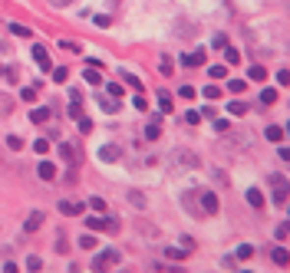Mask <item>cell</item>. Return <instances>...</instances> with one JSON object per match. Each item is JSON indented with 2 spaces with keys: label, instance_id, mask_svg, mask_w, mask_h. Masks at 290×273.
<instances>
[{
  "label": "cell",
  "instance_id": "obj_1",
  "mask_svg": "<svg viewBox=\"0 0 290 273\" xmlns=\"http://www.w3.org/2000/svg\"><path fill=\"white\" fill-rule=\"evenodd\" d=\"M119 267V250H99V257L92 260V270H112Z\"/></svg>",
  "mask_w": 290,
  "mask_h": 273
},
{
  "label": "cell",
  "instance_id": "obj_2",
  "mask_svg": "<svg viewBox=\"0 0 290 273\" xmlns=\"http://www.w3.org/2000/svg\"><path fill=\"white\" fill-rule=\"evenodd\" d=\"M59 152H63V158H66L73 168H79V164H83V155H79V145H76V142H63V145H59Z\"/></svg>",
  "mask_w": 290,
  "mask_h": 273
},
{
  "label": "cell",
  "instance_id": "obj_3",
  "mask_svg": "<svg viewBox=\"0 0 290 273\" xmlns=\"http://www.w3.org/2000/svg\"><path fill=\"white\" fill-rule=\"evenodd\" d=\"M56 208H59V214H66V218H76V214H83V204H79V201H59Z\"/></svg>",
  "mask_w": 290,
  "mask_h": 273
},
{
  "label": "cell",
  "instance_id": "obj_4",
  "mask_svg": "<svg viewBox=\"0 0 290 273\" xmlns=\"http://www.w3.org/2000/svg\"><path fill=\"white\" fill-rule=\"evenodd\" d=\"M99 109L106 112V115L119 112V99H116V96H99Z\"/></svg>",
  "mask_w": 290,
  "mask_h": 273
},
{
  "label": "cell",
  "instance_id": "obj_5",
  "mask_svg": "<svg viewBox=\"0 0 290 273\" xmlns=\"http://www.w3.org/2000/svg\"><path fill=\"white\" fill-rule=\"evenodd\" d=\"M201 208H204V214H218V197H214L211 191H204V194H201Z\"/></svg>",
  "mask_w": 290,
  "mask_h": 273
},
{
  "label": "cell",
  "instance_id": "obj_6",
  "mask_svg": "<svg viewBox=\"0 0 290 273\" xmlns=\"http://www.w3.org/2000/svg\"><path fill=\"white\" fill-rule=\"evenodd\" d=\"M33 63L40 66V69H50V53H46L43 46H33Z\"/></svg>",
  "mask_w": 290,
  "mask_h": 273
},
{
  "label": "cell",
  "instance_id": "obj_7",
  "mask_svg": "<svg viewBox=\"0 0 290 273\" xmlns=\"http://www.w3.org/2000/svg\"><path fill=\"white\" fill-rule=\"evenodd\" d=\"M181 66H204V53H201V50L185 53V56H181Z\"/></svg>",
  "mask_w": 290,
  "mask_h": 273
},
{
  "label": "cell",
  "instance_id": "obj_8",
  "mask_svg": "<svg viewBox=\"0 0 290 273\" xmlns=\"http://www.w3.org/2000/svg\"><path fill=\"white\" fill-rule=\"evenodd\" d=\"M119 155H122V152H119L116 145H102V148H99V158H102V162H119Z\"/></svg>",
  "mask_w": 290,
  "mask_h": 273
},
{
  "label": "cell",
  "instance_id": "obj_9",
  "mask_svg": "<svg viewBox=\"0 0 290 273\" xmlns=\"http://www.w3.org/2000/svg\"><path fill=\"white\" fill-rule=\"evenodd\" d=\"M270 257H274V263H277V267H287V263H290L287 247H274V250H270Z\"/></svg>",
  "mask_w": 290,
  "mask_h": 273
},
{
  "label": "cell",
  "instance_id": "obj_10",
  "mask_svg": "<svg viewBox=\"0 0 290 273\" xmlns=\"http://www.w3.org/2000/svg\"><path fill=\"white\" fill-rule=\"evenodd\" d=\"M247 204H251V208H264V194H261L257 188H247Z\"/></svg>",
  "mask_w": 290,
  "mask_h": 273
},
{
  "label": "cell",
  "instance_id": "obj_11",
  "mask_svg": "<svg viewBox=\"0 0 290 273\" xmlns=\"http://www.w3.org/2000/svg\"><path fill=\"white\" fill-rule=\"evenodd\" d=\"M40 224H43V211H33V214L27 218V234H33V230L40 227Z\"/></svg>",
  "mask_w": 290,
  "mask_h": 273
},
{
  "label": "cell",
  "instance_id": "obj_12",
  "mask_svg": "<svg viewBox=\"0 0 290 273\" xmlns=\"http://www.w3.org/2000/svg\"><path fill=\"white\" fill-rule=\"evenodd\" d=\"M40 178H43V181H53V178H56V164L53 162H43V164H40Z\"/></svg>",
  "mask_w": 290,
  "mask_h": 273
},
{
  "label": "cell",
  "instance_id": "obj_13",
  "mask_svg": "<svg viewBox=\"0 0 290 273\" xmlns=\"http://www.w3.org/2000/svg\"><path fill=\"white\" fill-rule=\"evenodd\" d=\"M46 119H50V109H46V106H40V109L30 112V122H33V125H40V122H46Z\"/></svg>",
  "mask_w": 290,
  "mask_h": 273
},
{
  "label": "cell",
  "instance_id": "obj_14",
  "mask_svg": "<svg viewBox=\"0 0 290 273\" xmlns=\"http://www.w3.org/2000/svg\"><path fill=\"white\" fill-rule=\"evenodd\" d=\"M264 135H267L270 142H284V129H280V125H267V129H264Z\"/></svg>",
  "mask_w": 290,
  "mask_h": 273
},
{
  "label": "cell",
  "instance_id": "obj_15",
  "mask_svg": "<svg viewBox=\"0 0 290 273\" xmlns=\"http://www.w3.org/2000/svg\"><path fill=\"white\" fill-rule=\"evenodd\" d=\"M247 76L254 79V82H264V79H267V69H264V66H251V69H247Z\"/></svg>",
  "mask_w": 290,
  "mask_h": 273
},
{
  "label": "cell",
  "instance_id": "obj_16",
  "mask_svg": "<svg viewBox=\"0 0 290 273\" xmlns=\"http://www.w3.org/2000/svg\"><path fill=\"white\" fill-rule=\"evenodd\" d=\"M83 76H86V82H89V86H99V82H102V76L96 73V66H86V73H83Z\"/></svg>",
  "mask_w": 290,
  "mask_h": 273
},
{
  "label": "cell",
  "instance_id": "obj_17",
  "mask_svg": "<svg viewBox=\"0 0 290 273\" xmlns=\"http://www.w3.org/2000/svg\"><path fill=\"white\" fill-rule=\"evenodd\" d=\"M228 112H231V115H244L247 106L241 102V99H231V102H228Z\"/></svg>",
  "mask_w": 290,
  "mask_h": 273
},
{
  "label": "cell",
  "instance_id": "obj_18",
  "mask_svg": "<svg viewBox=\"0 0 290 273\" xmlns=\"http://www.w3.org/2000/svg\"><path fill=\"white\" fill-rule=\"evenodd\" d=\"M158 135H162V129H158V122H148V125H145V138H148V142H155Z\"/></svg>",
  "mask_w": 290,
  "mask_h": 273
},
{
  "label": "cell",
  "instance_id": "obj_19",
  "mask_svg": "<svg viewBox=\"0 0 290 273\" xmlns=\"http://www.w3.org/2000/svg\"><path fill=\"white\" fill-rule=\"evenodd\" d=\"M165 257H172V260H185V257H188V250H185V247H168Z\"/></svg>",
  "mask_w": 290,
  "mask_h": 273
},
{
  "label": "cell",
  "instance_id": "obj_20",
  "mask_svg": "<svg viewBox=\"0 0 290 273\" xmlns=\"http://www.w3.org/2000/svg\"><path fill=\"white\" fill-rule=\"evenodd\" d=\"M261 102H264V106H274V102H277V89H264V92H261Z\"/></svg>",
  "mask_w": 290,
  "mask_h": 273
},
{
  "label": "cell",
  "instance_id": "obj_21",
  "mask_svg": "<svg viewBox=\"0 0 290 273\" xmlns=\"http://www.w3.org/2000/svg\"><path fill=\"white\" fill-rule=\"evenodd\" d=\"M79 247H83V250H96V237H92V234H83V237H79Z\"/></svg>",
  "mask_w": 290,
  "mask_h": 273
},
{
  "label": "cell",
  "instance_id": "obj_22",
  "mask_svg": "<svg viewBox=\"0 0 290 273\" xmlns=\"http://www.w3.org/2000/svg\"><path fill=\"white\" fill-rule=\"evenodd\" d=\"M158 106H162V112H172V96H168L165 89L158 92Z\"/></svg>",
  "mask_w": 290,
  "mask_h": 273
},
{
  "label": "cell",
  "instance_id": "obj_23",
  "mask_svg": "<svg viewBox=\"0 0 290 273\" xmlns=\"http://www.w3.org/2000/svg\"><path fill=\"white\" fill-rule=\"evenodd\" d=\"M106 96H122V82H106Z\"/></svg>",
  "mask_w": 290,
  "mask_h": 273
},
{
  "label": "cell",
  "instance_id": "obj_24",
  "mask_svg": "<svg viewBox=\"0 0 290 273\" xmlns=\"http://www.w3.org/2000/svg\"><path fill=\"white\" fill-rule=\"evenodd\" d=\"M251 253H254V247H251V244H241V247H237V260H247V257H251Z\"/></svg>",
  "mask_w": 290,
  "mask_h": 273
},
{
  "label": "cell",
  "instance_id": "obj_25",
  "mask_svg": "<svg viewBox=\"0 0 290 273\" xmlns=\"http://www.w3.org/2000/svg\"><path fill=\"white\" fill-rule=\"evenodd\" d=\"M89 208L96 211V214H102V211L109 208V204H106V201H102V197H89Z\"/></svg>",
  "mask_w": 290,
  "mask_h": 273
},
{
  "label": "cell",
  "instance_id": "obj_26",
  "mask_svg": "<svg viewBox=\"0 0 290 273\" xmlns=\"http://www.w3.org/2000/svg\"><path fill=\"white\" fill-rule=\"evenodd\" d=\"M228 89L237 96V92H244V89H247V82H244V79H231V82H228Z\"/></svg>",
  "mask_w": 290,
  "mask_h": 273
},
{
  "label": "cell",
  "instance_id": "obj_27",
  "mask_svg": "<svg viewBox=\"0 0 290 273\" xmlns=\"http://www.w3.org/2000/svg\"><path fill=\"white\" fill-rule=\"evenodd\" d=\"M79 132H83V135H89V132H92V119H86V115H79Z\"/></svg>",
  "mask_w": 290,
  "mask_h": 273
},
{
  "label": "cell",
  "instance_id": "obj_28",
  "mask_svg": "<svg viewBox=\"0 0 290 273\" xmlns=\"http://www.w3.org/2000/svg\"><path fill=\"white\" fill-rule=\"evenodd\" d=\"M224 59H228V63L234 66L237 59H241V53H237V50H231V46H224Z\"/></svg>",
  "mask_w": 290,
  "mask_h": 273
},
{
  "label": "cell",
  "instance_id": "obj_29",
  "mask_svg": "<svg viewBox=\"0 0 290 273\" xmlns=\"http://www.w3.org/2000/svg\"><path fill=\"white\" fill-rule=\"evenodd\" d=\"M129 201H132L135 208H145V194H139V191H129Z\"/></svg>",
  "mask_w": 290,
  "mask_h": 273
},
{
  "label": "cell",
  "instance_id": "obj_30",
  "mask_svg": "<svg viewBox=\"0 0 290 273\" xmlns=\"http://www.w3.org/2000/svg\"><path fill=\"white\" fill-rule=\"evenodd\" d=\"M46 148H50V142H46V138H36V142H33V152H36V155H46Z\"/></svg>",
  "mask_w": 290,
  "mask_h": 273
},
{
  "label": "cell",
  "instance_id": "obj_31",
  "mask_svg": "<svg viewBox=\"0 0 290 273\" xmlns=\"http://www.w3.org/2000/svg\"><path fill=\"white\" fill-rule=\"evenodd\" d=\"M66 76H69V69H66V66H59V69H53V79H56V82H66Z\"/></svg>",
  "mask_w": 290,
  "mask_h": 273
},
{
  "label": "cell",
  "instance_id": "obj_32",
  "mask_svg": "<svg viewBox=\"0 0 290 273\" xmlns=\"http://www.w3.org/2000/svg\"><path fill=\"white\" fill-rule=\"evenodd\" d=\"M0 112H3V115H10V112H13V102L7 96H0Z\"/></svg>",
  "mask_w": 290,
  "mask_h": 273
},
{
  "label": "cell",
  "instance_id": "obj_33",
  "mask_svg": "<svg viewBox=\"0 0 290 273\" xmlns=\"http://www.w3.org/2000/svg\"><path fill=\"white\" fill-rule=\"evenodd\" d=\"M10 33H13V36H30V30L20 27V23H10Z\"/></svg>",
  "mask_w": 290,
  "mask_h": 273
},
{
  "label": "cell",
  "instance_id": "obj_34",
  "mask_svg": "<svg viewBox=\"0 0 290 273\" xmlns=\"http://www.w3.org/2000/svg\"><path fill=\"white\" fill-rule=\"evenodd\" d=\"M7 148H23V138L20 135H7Z\"/></svg>",
  "mask_w": 290,
  "mask_h": 273
},
{
  "label": "cell",
  "instance_id": "obj_35",
  "mask_svg": "<svg viewBox=\"0 0 290 273\" xmlns=\"http://www.w3.org/2000/svg\"><path fill=\"white\" fill-rule=\"evenodd\" d=\"M92 20H96V27H109V13H96V17H92Z\"/></svg>",
  "mask_w": 290,
  "mask_h": 273
},
{
  "label": "cell",
  "instance_id": "obj_36",
  "mask_svg": "<svg viewBox=\"0 0 290 273\" xmlns=\"http://www.w3.org/2000/svg\"><path fill=\"white\" fill-rule=\"evenodd\" d=\"M224 73H228V69H224V66H211V69H208V76H211V79H221Z\"/></svg>",
  "mask_w": 290,
  "mask_h": 273
},
{
  "label": "cell",
  "instance_id": "obj_37",
  "mask_svg": "<svg viewBox=\"0 0 290 273\" xmlns=\"http://www.w3.org/2000/svg\"><path fill=\"white\" fill-rule=\"evenodd\" d=\"M274 234H277V241H287V234H290V224H280V227L274 230Z\"/></svg>",
  "mask_w": 290,
  "mask_h": 273
},
{
  "label": "cell",
  "instance_id": "obj_38",
  "mask_svg": "<svg viewBox=\"0 0 290 273\" xmlns=\"http://www.w3.org/2000/svg\"><path fill=\"white\" fill-rule=\"evenodd\" d=\"M125 82H129L132 89H142V82H139V76H135V73H125Z\"/></svg>",
  "mask_w": 290,
  "mask_h": 273
},
{
  "label": "cell",
  "instance_id": "obj_39",
  "mask_svg": "<svg viewBox=\"0 0 290 273\" xmlns=\"http://www.w3.org/2000/svg\"><path fill=\"white\" fill-rule=\"evenodd\" d=\"M204 99H221V89H218V86H208V89H204Z\"/></svg>",
  "mask_w": 290,
  "mask_h": 273
},
{
  "label": "cell",
  "instance_id": "obj_40",
  "mask_svg": "<svg viewBox=\"0 0 290 273\" xmlns=\"http://www.w3.org/2000/svg\"><path fill=\"white\" fill-rule=\"evenodd\" d=\"M185 122H188V125H198V122H201V112H195V109H191L188 115H185Z\"/></svg>",
  "mask_w": 290,
  "mask_h": 273
},
{
  "label": "cell",
  "instance_id": "obj_41",
  "mask_svg": "<svg viewBox=\"0 0 290 273\" xmlns=\"http://www.w3.org/2000/svg\"><path fill=\"white\" fill-rule=\"evenodd\" d=\"M40 267H43L40 257H30V260H27V270H40Z\"/></svg>",
  "mask_w": 290,
  "mask_h": 273
},
{
  "label": "cell",
  "instance_id": "obj_42",
  "mask_svg": "<svg viewBox=\"0 0 290 273\" xmlns=\"http://www.w3.org/2000/svg\"><path fill=\"white\" fill-rule=\"evenodd\" d=\"M211 46H214V50H224V46H228V40H224L221 33H218V36H214V40H211Z\"/></svg>",
  "mask_w": 290,
  "mask_h": 273
},
{
  "label": "cell",
  "instance_id": "obj_43",
  "mask_svg": "<svg viewBox=\"0 0 290 273\" xmlns=\"http://www.w3.org/2000/svg\"><path fill=\"white\" fill-rule=\"evenodd\" d=\"M3 79H7V82H17V69H10V66H7V69H3Z\"/></svg>",
  "mask_w": 290,
  "mask_h": 273
},
{
  "label": "cell",
  "instance_id": "obj_44",
  "mask_svg": "<svg viewBox=\"0 0 290 273\" xmlns=\"http://www.w3.org/2000/svg\"><path fill=\"white\" fill-rule=\"evenodd\" d=\"M214 129H218V132H228V129H231V122H228V119H218V122H214Z\"/></svg>",
  "mask_w": 290,
  "mask_h": 273
},
{
  "label": "cell",
  "instance_id": "obj_45",
  "mask_svg": "<svg viewBox=\"0 0 290 273\" xmlns=\"http://www.w3.org/2000/svg\"><path fill=\"white\" fill-rule=\"evenodd\" d=\"M132 106H135V109H139V112H145V99H142V92H139V96L132 99Z\"/></svg>",
  "mask_w": 290,
  "mask_h": 273
},
{
  "label": "cell",
  "instance_id": "obj_46",
  "mask_svg": "<svg viewBox=\"0 0 290 273\" xmlns=\"http://www.w3.org/2000/svg\"><path fill=\"white\" fill-rule=\"evenodd\" d=\"M178 92H181V99H195V89H191V86H181Z\"/></svg>",
  "mask_w": 290,
  "mask_h": 273
},
{
  "label": "cell",
  "instance_id": "obj_47",
  "mask_svg": "<svg viewBox=\"0 0 290 273\" xmlns=\"http://www.w3.org/2000/svg\"><path fill=\"white\" fill-rule=\"evenodd\" d=\"M277 79H280V86H287V82H290V73H287V69H280Z\"/></svg>",
  "mask_w": 290,
  "mask_h": 273
},
{
  "label": "cell",
  "instance_id": "obj_48",
  "mask_svg": "<svg viewBox=\"0 0 290 273\" xmlns=\"http://www.w3.org/2000/svg\"><path fill=\"white\" fill-rule=\"evenodd\" d=\"M20 96H23V99H30V102H33V99H36V89H30V86H27V89H23V92H20Z\"/></svg>",
  "mask_w": 290,
  "mask_h": 273
},
{
  "label": "cell",
  "instance_id": "obj_49",
  "mask_svg": "<svg viewBox=\"0 0 290 273\" xmlns=\"http://www.w3.org/2000/svg\"><path fill=\"white\" fill-rule=\"evenodd\" d=\"M50 3H53V7H69L73 0H50Z\"/></svg>",
  "mask_w": 290,
  "mask_h": 273
}]
</instances>
